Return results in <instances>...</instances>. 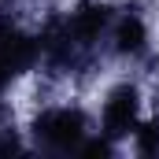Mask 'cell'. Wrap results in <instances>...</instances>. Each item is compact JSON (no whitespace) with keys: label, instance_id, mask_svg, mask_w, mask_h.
<instances>
[{"label":"cell","instance_id":"obj_1","mask_svg":"<svg viewBox=\"0 0 159 159\" xmlns=\"http://www.w3.org/2000/svg\"><path fill=\"white\" fill-rule=\"evenodd\" d=\"M34 141H37L44 152H56V156H67V152H78L89 137V119L81 107L70 104H59V107H44L34 126H30Z\"/></svg>","mask_w":159,"mask_h":159},{"label":"cell","instance_id":"obj_2","mask_svg":"<svg viewBox=\"0 0 159 159\" xmlns=\"http://www.w3.org/2000/svg\"><path fill=\"white\" fill-rule=\"evenodd\" d=\"M37 63H41V41L22 34L7 15H0V119L7 115V104H4L7 89Z\"/></svg>","mask_w":159,"mask_h":159},{"label":"cell","instance_id":"obj_3","mask_svg":"<svg viewBox=\"0 0 159 159\" xmlns=\"http://www.w3.org/2000/svg\"><path fill=\"white\" fill-rule=\"evenodd\" d=\"M137 122H141V93H137V85L122 81V85H115V89L104 96L100 133H104L107 141H122V137H129V133L137 129Z\"/></svg>","mask_w":159,"mask_h":159},{"label":"cell","instance_id":"obj_4","mask_svg":"<svg viewBox=\"0 0 159 159\" xmlns=\"http://www.w3.org/2000/svg\"><path fill=\"white\" fill-rule=\"evenodd\" d=\"M107 41H111V48L119 52L122 59H141V56L148 52V26H144V15H141L137 7H126L122 15H115Z\"/></svg>","mask_w":159,"mask_h":159},{"label":"cell","instance_id":"obj_5","mask_svg":"<svg viewBox=\"0 0 159 159\" xmlns=\"http://www.w3.org/2000/svg\"><path fill=\"white\" fill-rule=\"evenodd\" d=\"M133 148H137V156H159V119L137 122V129H133Z\"/></svg>","mask_w":159,"mask_h":159},{"label":"cell","instance_id":"obj_6","mask_svg":"<svg viewBox=\"0 0 159 159\" xmlns=\"http://www.w3.org/2000/svg\"><path fill=\"white\" fill-rule=\"evenodd\" d=\"M22 152V141L15 129H0V156H19Z\"/></svg>","mask_w":159,"mask_h":159},{"label":"cell","instance_id":"obj_7","mask_svg":"<svg viewBox=\"0 0 159 159\" xmlns=\"http://www.w3.org/2000/svg\"><path fill=\"white\" fill-rule=\"evenodd\" d=\"M156 111H159V93H156Z\"/></svg>","mask_w":159,"mask_h":159}]
</instances>
